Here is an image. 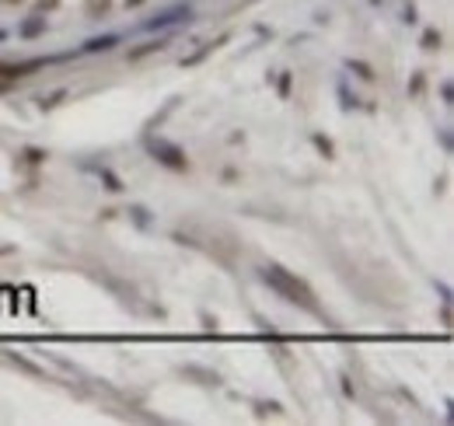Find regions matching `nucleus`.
<instances>
[{"mask_svg":"<svg viewBox=\"0 0 454 426\" xmlns=\"http://www.w3.org/2000/svg\"><path fill=\"white\" fill-rule=\"evenodd\" d=\"M259 276H263V283H270V290H276L283 301H290V304H297V308H304V311H311V315H322V304H318L315 290H311L301 276H294L290 269L270 262V266L259 269Z\"/></svg>","mask_w":454,"mask_h":426,"instance_id":"nucleus-1","label":"nucleus"},{"mask_svg":"<svg viewBox=\"0 0 454 426\" xmlns=\"http://www.w3.org/2000/svg\"><path fill=\"white\" fill-rule=\"evenodd\" d=\"M147 150L154 154V161H161V164H165V168H172V172H185V168H189L185 150L175 147V143H168V140H151V143H147Z\"/></svg>","mask_w":454,"mask_h":426,"instance_id":"nucleus-2","label":"nucleus"},{"mask_svg":"<svg viewBox=\"0 0 454 426\" xmlns=\"http://www.w3.org/2000/svg\"><path fill=\"white\" fill-rule=\"evenodd\" d=\"M46 60H21V63H0V84H11V81H21L35 70H42Z\"/></svg>","mask_w":454,"mask_h":426,"instance_id":"nucleus-3","label":"nucleus"},{"mask_svg":"<svg viewBox=\"0 0 454 426\" xmlns=\"http://www.w3.org/2000/svg\"><path fill=\"white\" fill-rule=\"evenodd\" d=\"M192 18V7L185 4V7H172V11H165L161 18H154V21H147V28L151 32H158V28H168V25H179V21H189Z\"/></svg>","mask_w":454,"mask_h":426,"instance_id":"nucleus-4","label":"nucleus"},{"mask_svg":"<svg viewBox=\"0 0 454 426\" xmlns=\"http://www.w3.org/2000/svg\"><path fill=\"white\" fill-rule=\"evenodd\" d=\"M168 46V39H151V42H140L137 49H130V60H144V56H151V53H161Z\"/></svg>","mask_w":454,"mask_h":426,"instance_id":"nucleus-5","label":"nucleus"},{"mask_svg":"<svg viewBox=\"0 0 454 426\" xmlns=\"http://www.w3.org/2000/svg\"><path fill=\"white\" fill-rule=\"evenodd\" d=\"M119 39L115 35H101V39H88L84 42V53H105V49H112Z\"/></svg>","mask_w":454,"mask_h":426,"instance_id":"nucleus-6","label":"nucleus"},{"mask_svg":"<svg viewBox=\"0 0 454 426\" xmlns=\"http://www.w3.org/2000/svg\"><path fill=\"white\" fill-rule=\"evenodd\" d=\"M42 32H46V18H32V21L21 25V35H25V39H35V35H42Z\"/></svg>","mask_w":454,"mask_h":426,"instance_id":"nucleus-7","label":"nucleus"},{"mask_svg":"<svg viewBox=\"0 0 454 426\" xmlns=\"http://www.w3.org/2000/svg\"><path fill=\"white\" fill-rule=\"evenodd\" d=\"M112 11V0H88V18L94 21V18H105Z\"/></svg>","mask_w":454,"mask_h":426,"instance_id":"nucleus-8","label":"nucleus"},{"mask_svg":"<svg viewBox=\"0 0 454 426\" xmlns=\"http://www.w3.org/2000/svg\"><path fill=\"white\" fill-rule=\"evenodd\" d=\"M437 46H441V32H434V28L423 32V49H437Z\"/></svg>","mask_w":454,"mask_h":426,"instance_id":"nucleus-9","label":"nucleus"},{"mask_svg":"<svg viewBox=\"0 0 454 426\" xmlns=\"http://www.w3.org/2000/svg\"><path fill=\"white\" fill-rule=\"evenodd\" d=\"M350 70H357V74H360V77H363V81H374V70H370L367 63H360V60H357V63L350 60Z\"/></svg>","mask_w":454,"mask_h":426,"instance_id":"nucleus-10","label":"nucleus"},{"mask_svg":"<svg viewBox=\"0 0 454 426\" xmlns=\"http://www.w3.org/2000/svg\"><path fill=\"white\" fill-rule=\"evenodd\" d=\"M315 147H318V150H325V157H332V143H329L325 136H315Z\"/></svg>","mask_w":454,"mask_h":426,"instance_id":"nucleus-11","label":"nucleus"},{"mask_svg":"<svg viewBox=\"0 0 454 426\" xmlns=\"http://www.w3.org/2000/svg\"><path fill=\"white\" fill-rule=\"evenodd\" d=\"M266 413H279V406H276V402H270V406L263 402V406H259V416H266Z\"/></svg>","mask_w":454,"mask_h":426,"instance_id":"nucleus-12","label":"nucleus"},{"mask_svg":"<svg viewBox=\"0 0 454 426\" xmlns=\"http://www.w3.org/2000/svg\"><path fill=\"white\" fill-rule=\"evenodd\" d=\"M25 157H28V161H32V164H39V161H42V150H28V154H25Z\"/></svg>","mask_w":454,"mask_h":426,"instance_id":"nucleus-13","label":"nucleus"},{"mask_svg":"<svg viewBox=\"0 0 454 426\" xmlns=\"http://www.w3.org/2000/svg\"><path fill=\"white\" fill-rule=\"evenodd\" d=\"M137 4H144V0H126V7H137Z\"/></svg>","mask_w":454,"mask_h":426,"instance_id":"nucleus-14","label":"nucleus"},{"mask_svg":"<svg viewBox=\"0 0 454 426\" xmlns=\"http://www.w3.org/2000/svg\"><path fill=\"white\" fill-rule=\"evenodd\" d=\"M7 4H21V0H7Z\"/></svg>","mask_w":454,"mask_h":426,"instance_id":"nucleus-15","label":"nucleus"},{"mask_svg":"<svg viewBox=\"0 0 454 426\" xmlns=\"http://www.w3.org/2000/svg\"><path fill=\"white\" fill-rule=\"evenodd\" d=\"M0 39H4V32H0Z\"/></svg>","mask_w":454,"mask_h":426,"instance_id":"nucleus-16","label":"nucleus"}]
</instances>
